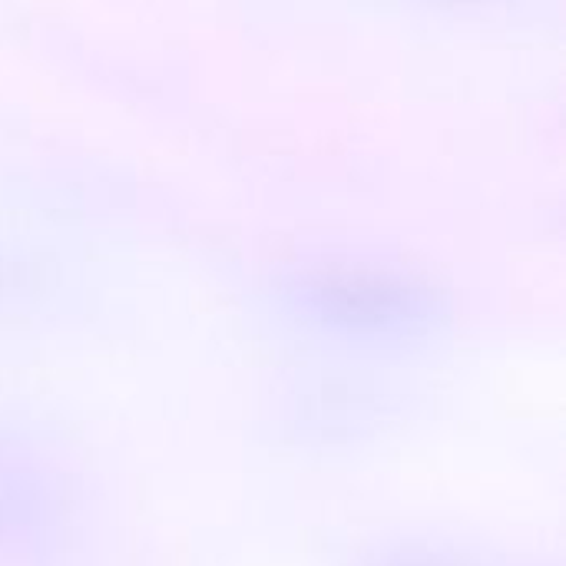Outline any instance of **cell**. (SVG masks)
<instances>
[{"mask_svg":"<svg viewBox=\"0 0 566 566\" xmlns=\"http://www.w3.org/2000/svg\"><path fill=\"white\" fill-rule=\"evenodd\" d=\"M398 566H431V564H424V560H421V564H398ZM438 566V564H434Z\"/></svg>","mask_w":566,"mask_h":566,"instance_id":"obj_1","label":"cell"}]
</instances>
